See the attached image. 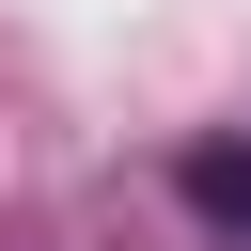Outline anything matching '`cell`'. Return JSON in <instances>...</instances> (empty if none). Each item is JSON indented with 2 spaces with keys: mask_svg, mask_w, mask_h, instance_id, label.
Segmentation results:
<instances>
[{
  "mask_svg": "<svg viewBox=\"0 0 251 251\" xmlns=\"http://www.w3.org/2000/svg\"><path fill=\"white\" fill-rule=\"evenodd\" d=\"M173 188H188V220L251 235V141H188V157H173Z\"/></svg>",
  "mask_w": 251,
  "mask_h": 251,
  "instance_id": "obj_1",
  "label": "cell"
}]
</instances>
